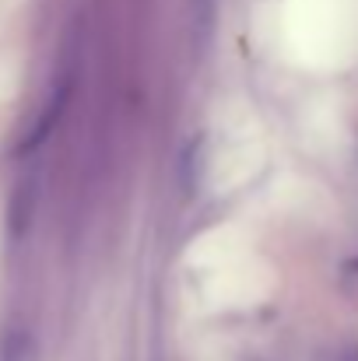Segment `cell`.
Segmentation results:
<instances>
[{
	"instance_id": "obj_1",
	"label": "cell",
	"mask_w": 358,
	"mask_h": 361,
	"mask_svg": "<svg viewBox=\"0 0 358 361\" xmlns=\"http://www.w3.org/2000/svg\"><path fill=\"white\" fill-rule=\"evenodd\" d=\"M201 11H204V18L211 14V0H201Z\"/></svg>"
},
{
	"instance_id": "obj_2",
	"label": "cell",
	"mask_w": 358,
	"mask_h": 361,
	"mask_svg": "<svg viewBox=\"0 0 358 361\" xmlns=\"http://www.w3.org/2000/svg\"><path fill=\"white\" fill-rule=\"evenodd\" d=\"M348 270H352V274H358V256L352 259V263H348Z\"/></svg>"
}]
</instances>
